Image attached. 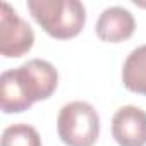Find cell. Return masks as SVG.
<instances>
[{"label": "cell", "mask_w": 146, "mask_h": 146, "mask_svg": "<svg viewBox=\"0 0 146 146\" xmlns=\"http://www.w3.org/2000/svg\"><path fill=\"white\" fill-rule=\"evenodd\" d=\"M2 146H41V137L33 125L19 122L4 129Z\"/></svg>", "instance_id": "8"}, {"label": "cell", "mask_w": 146, "mask_h": 146, "mask_svg": "<svg viewBox=\"0 0 146 146\" xmlns=\"http://www.w3.org/2000/svg\"><path fill=\"white\" fill-rule=\"evenodd\" d=\"M35 45L31 26L7 4L0 7V53L7 58H17L28 53Z\"/></svg>", "instance_id": "4"}, {"label": "cell", "mask_w": 146, "mask_h": 146, "mask_svg": "<svg viewBox=\"0 0 146 146\" xmlns=\"http://www.w3.org/2000/svg\"><path fill=\"white\" fill-rule=\"evenodd\" d=\"M96 36L107 43H120L129 40L136 29L134 16L119 5L107 7L96 21Z\"/></svg>", "instance_id": "6"}, {"label": "cell", "mask_w": 146, "mask_h": 146, "mask_svg": "<svg viewBox=\"0 0 146 146\" xmlns=\"http://www.w3.org/2000/svg\"><path fill=\"white\" fill-rule=\"evenodd\" d=\"M122 83L129 91L146 96V45L127 55L122 67Z\"/></svg>", "instance_id": "7"}, {"label": "cell", "mask_w": 146, "mask_h": 146, "mask_svg": "<svg viewBox=\"0 0 146 146\" xmlns=\"http://www.w3.org/2000/svg\"><path fill=\"white\" fill-rule=\"evenodd\" d=\"M57 132L67 146H93L100 136V115L88 102L65 103L57 117Z\"/></svg>", "instance_id": "3"}, {"label": "cell", "mask_w": 146, "mask_h": 146, "mask_svg": "<svg viewBox=\"0 0 146 146\" xmlns=\"http://www.w3.org/2000/svg\"><path fill=\"white\" fill-rule=\"evenodd\" d=\"M112 136L119 146H146V112L134 105L120 107L112 119Z\"/></svg>", "instance_id": "5"}, {"label": "cell", "mask_w": 146, "mask_h": 146, "mask_svg": "<svg viewBox=\"0 0 146 146\" xmlns=\"http://www.w3.org/2000/svg\"><path fill=\"white\" fill-rule=\"evenodd\" d=\"M28 11L55 40L74 38L86 24V7L78 0H28Z\"/></svg>", "instance_id": "2"}, {"label": "cell", "mask_w": 146, "mask_h": 146, "mask_svg": "<svg viewBox=\"0 0 146 146\" xmlns=\"http://www.w3.org/2000/svg\"><path fill=\"white\" fill-rule=\"evenodd\" d=\"M58 84L57 69L41 58H31L0 76V107L4 113H21L33 103L48 100Z\"/></svg>", "instance_id": "1"}]
</instances>
